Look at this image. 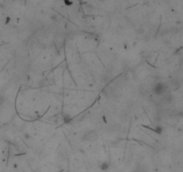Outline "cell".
<instances>
[{
    "label": "cell",
    "mask_w": 183,
    "mask_h": 172,
    "mask_svg": "<svg viewBox=\"0 0 183 172\" xmlns=\"http://www.w3.org/2000/svg\"><path fill=\"white\" fill-rule=\"evenodd\" d=\"M169 88V86L165 83H162V82H158L156 83L154 86H153V92L155 95L158 96H163L165 94V92H167Z\"/></svg>",
    "instance_id": "6da1fadb"
},
{
    "label": "cell",
    "mask_w": 183,
    "mask_h": 172,
    "mask_svg": "<svg viewBox=\"0 0 183 172\" xmlns=\"http://www.w3.org/2000/svg\"><path fill=\"white\" fill-rule=\"evenodd\" d=\"M109 168H110V162H103L100 164V169L103 171H106L107 169H109Z\"/></svg>",
    "instance_id": "3957f363"
},
{
    "label": "cell",
    "mask_w": 183,
    "mask_h": 172,
    "mask_svg": "<svg viewBox=\"0 0 183 172\" xmlns=\"http://www.w3.org/2000/svg\"><path fill=\"white\" fill-rule=\"evenodd\" d=\"M97 137H98V134H97L96 131H95V130H89V131H87V132H85L83 134L82 140L88 141V142H93V141L96 140Z\"/></svg>",
    "instance_id": "7a4b0ae2"
}]
</instances>
